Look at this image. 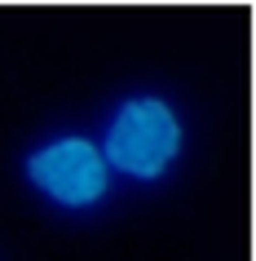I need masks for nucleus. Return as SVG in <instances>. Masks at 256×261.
<instances>
[{"mask_svg": "<svg viewBox=\"0 0 256 261\" xmlns=\"http://www.w3.org/2000/svg\"><path fill=\"white\" fill-rule=\"evenodd\" d=\"M97 146L106 155L115 181L124 177V181H137V186H155L181 168V160L190 151V128L181 107L168 93L133 89L106 111Z\"/></svg>", "mask_w": 256, "mask_h": 261, "instance_id": "obj_1", "label": "nucleus"}, {"mask_svg": "<svg viewBox=\"0 0 256 261\" xmlns=\"http://www.w3.org/2000/svg\"><path fill=\"white\" fill-rule=\"evenodd\" d=\"M22 181L40 204L58 213H93L110 199L115 173L93 133L53 128L22 151Z\"/></svg>", "mask_w": 256, "mask_h": 261, "instance_id": "obj_2", "label": "nucleus"}]
</instances>
